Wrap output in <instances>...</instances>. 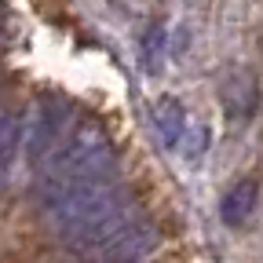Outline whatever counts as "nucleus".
I'll return each instance as SVG.
<instances>
[{"mask_svg":"<svg viewBox=\"0 0 263 263\" xmlns=\"http://www.w3.org/2000/svg\"><path fill=\"white\" fill-rule=\"evenodd\" d=\"M114 161H117V154H114V139L106 136V128L99 121H81L77 128L66 132V139L48 157V176L41 179V190H37L41 205L73 183L110 176Z\"/></svg>","mask_w":263,"mask_h":263,"instance_id":"f257e3e1","label":"nucleus"},{"mask_svg":"<svg viewBox=\"0 0 263 263\" xmlns=\"http://www.w3.org/2000/svg\"><path fill=\"white\" fill-rule=\"evenodd\" d=\"M66 132H70V103L55 91L41 95L33 103L29 117H26V139H22L26 157L29 161H48L51 150L66 139Z\"/></svg>","mask_w":263,"mask_h":263,"instance_id":"f03ea898","label":"nucleus"},{"mask_svg":"<svg viewBox=\"0 0 263 263\" xmlns=\"http://www.w3.org/2000/svg\"><path fill=\"white\" fill-rule=\"evenodd\" d=\"M154 245H157V230H154V223H146L139 216L132 227H124L103 252H95V259L99 263H139Z\"/></svg>","mask_w":263,"mask_h":263,"instance_id":"7ed1b4c3","label":"nucleus"},{"mask_svg":"<svg viewBox=\"0 0 263 263\" xmlns=\"http://www.w3.org/2000/svg\"><path fill=\"white\" fill-rule=\"evenodd\" d=\"M256 201H259V186H256V179H238L234 186L223 194V201H219L223 223H227V227H241V223L256 212Z\"/></svg>","mask_w":263,"mask_h":263,"instance_id":"20e7f679","label":"nucleus"},{"mask_svg":"<svg viewBox=\"0 0 263 263\" xmlns=\"http://www.w3.org/2000/svg\"><path fill=\"white\" fill-rule=\"evenodd\" d=\"M154 128L164 146H179L183 143V132H186V114L179 106V99L172 95H161L154 103Z\"/></svg>","mask_w":263,"mask_h":263,"instance_id":"39448f33","label":"nucleus"},{"mask_svg":"<svg viewBox=\"0 0 263 263\" xmlns=\"http://www.w3.org/2000/svg\"><path fill=\"white\" fill-rule=\"evenodd\" d=\"M161 59H164V26L154 22L143 33V66H146V70H157Z\"/></svg>","mask_w":263,"mask_h":263,"instance_id":"423d86ee","label":"nucleus"},{"mask_svg":"<svg viewBox=\"0 0 263 263\" xmlns=\"http://www.w3.org/2000/svg\"><path fill=\"white\" fill-rule=\"evenodd\" d=\"M205 143H209V128H194V136H190V150H186V157H197L205 150Z\"/></svg>","mask_w":263,"mask_h":263,"instance_id":"0eeeda50","label":"nucleus"}]
</instances>
